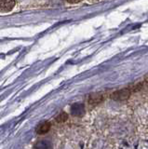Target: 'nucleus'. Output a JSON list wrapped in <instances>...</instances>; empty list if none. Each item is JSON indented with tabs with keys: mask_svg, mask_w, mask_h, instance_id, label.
Wrapping results in <instances>:
<instances>
[{
	"mask_svg": "<svg viewBox=\"0 0 148 149\" xmlns=\"http://www.w3.org/2000/svg\"><path fill=\"white\" fill-rule=\"evenodd\" d=\"M71 112L74 116H81L84 113V107H83L82 104H74L71 107Z\"/></svg>",
	"mask_w": 148,
	"mask_h": 149,
	"instance_id": "obj_5",
	"label": "nucleus"
},
{
	"mask_svg": "<svg viewBox=\"0 0 148 149\" xmlns=\"http://www.w3.org/2000/svg\"><path fill=\"white\" fill-rule=\"evenodd\" d=\"M104 97L101 93H94V94H91L89 98V102L91 104H98L103 101Z\"/></svg>",
	"mask_w": 148,
	"mask_h": 149,
	"instance_id": "obj_4",
	"label": "nucleus"
},
{
	"mask_svg": "<svg viewBox=\"0 0 148 149\" xmlns=\"http://www.w3.org/2000/svg\"><path fill=\"white\" fill-rule=\"evenodd\" d=\"M36 148H49L50 146L48 142H39L38 144H35Z\"/></svg>",
	"mask_w": 148,
	"mask_h": 149,
	"instance_id": "obj_7",
	"label": "nucleus"
},
{
	"mask_svg": "<svg viewBox=\"0 0 148 149\" xmlns=\"http://www.w3.org/2000/svg\"><path fill=\"white\" fill-rule=\"evenodd\" d=\"M68 118V116L66 113H64V112H62V113H60L57 116L56 118H55V121H56L57 123H63L64 121H66Z\"/></svg>",
	"mask_w": 148,
	"mask_h": 149,
	"instance_id": "obj_6",
	"label": "nucleus"
},
{
	"mask_svg": "<svg viewBox=\"0 0 148 149\" xmlns=\"http://www.w3.org/2000/svg\"><path fill=\"white\" fill-rule=\"evenodd\" d=\"M15 0H0V11L8 12L14 8Z\"/></svg>",
	"mask_w": 148,
	"mask_h": 149,
	"instance_id": "obj_2",
	"label": "nucleus"
},
{
	"mask_svg": "<svg viewBox=\"0 0 148 149\" xmlns=\"http://www.w3.org/2000/svg\"><path fill=\"white\" fill-rule=\"evenodd\" d=\"M129 96H131V91L129 88H122V90L115 91L111 95V98L115 101H124L127 100Z\"/></svg>",
	"mask_w": 148,
	"mask_h": 149,
	"instance_id": "obj_1",
	"label": "nucleus"
},
{
	"mask_svg": "<svg viewBox=\"0 0 148 149\" xmlns=\"http://www.w3.org/2000/svg\"><path fill=\"white\" fill-rule=\"evenodd\" d=\"M50 129V123L49 121H45L43 123H40L38 127L35 129V132L38 134L39 135H42V134H45L47 133Z\"/></svg>",
	"mask_w": 148,
	"mask_h": 149,
	"instance_id": "obj_3",
	"label": "nucleus"
},
{
	"mask_svg": "<svg viewBox=\"0 0 148 149\" xmlns=\"http://www.w3.org/2000/svg\"><path fill=\"white\" fill-rule=\"evenodd\" d=\"M67 2H69V3H78V2H80L81 0H66Z\"/></svg>",
	"mask_w": 148,
	"mask_h": 149,
	"instance_id": "obj_8",
	"label": "nucleus"
}]
</instances>
